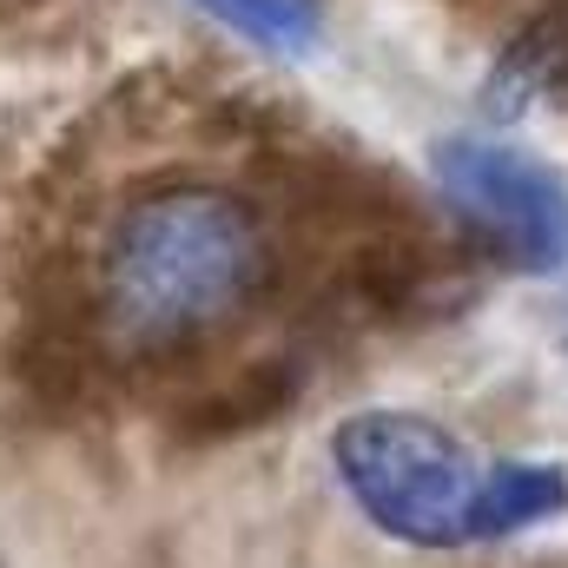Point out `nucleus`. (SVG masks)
<instances>
[{"instance_id": "2", "label": "nucleus", "mask_w": 568, "mask_h": 568, "mask_svg": "<svg viewBox=\"0 0 568 568\" xmlns=\"http://www.w3.org/2000/svg\"><path fill=\"white\" fill-rule=\"evenodd\" d=\"M331 469L357 516L404 549H483L489 463L424 410H357L331 429Z\"/></svg>"}, {"instance_id": "1", "label": "nucleus", "mask_w": 568, "mask_h": 568, "mask_svg": "<svg viewBox=\"0 0 568 568\" xmlns=\"http://www.w3.org/2000/svg\"><path fill=\"white\" fill-rule=\"evenodd\" d=\"M278 272L265 219L225 185H152L100 245V311L120 351L179 357L245 324Z\"/></svg>"}, {"instance_id": "3", "label": "nucleus", "mask_w": 568, "mask_h": 568, "mask_svg": "<svg viewBox=\"0 0 568 568\" xmlns=\"http://www.w3.org/2000/svg\"><path fill=\"white\" fill-rule=\"evenodd\" d=\"M429 179L496 265L523 278L568 272V179L542 152L503 133H449L429 145Z\"/></svg>"}, {"instance_id": "6", "label": "nucleus", "mask_w": 568, "mask_h": 568, "mask_svg": "<svg viewBox=\"0 0 568 568\" xmlns=\"http://www.w3.org/2000/svg\"><path fill=\"white\" fill-rule=\"evenodd\" d=\"M192 7L265 53H311L324 40V0H192Z\"/></svg>"}, {"instance_id": "5", "label": "nucleus", "mask_w": 568, "mask_h": 568, "mask_svg": "<svg viewBox=\"0 0 568 568\" xmlns=\"http://www.w3.org/2000/svg\"><path fill=\"white\" fill-rule=\"evenodd\" d=\"M568 516V463L556 456H496L483 489V549L516 542Z\"/></svg>"}, {"instance_id": "4", "label": "nucleus", "mask_w": 568, "mask_h": 568, "mask_svg": "<svg viewBox=\"0 0 568 568\" xmlns=\"http://www.w3.org/2000/svg\"><path fill=\"white\" fill-rule=\"evenodd\" d=\"M562 100H568V7H542L496 47L476 106H483L489 126H516L523 113L562 106Z\"/></svg>"}]
</instances>
